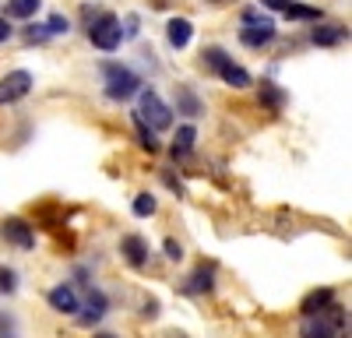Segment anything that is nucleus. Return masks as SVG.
<instances>
[{
    "instance_id": "nucleus-3",
    "label": "nucleus",
    "mask_w": 352,
    "mask_h": 338,
    "mask_svg": "<svg viewBox=\"0 0 352 338\" xmlns=\"http://www.w3.org/2000/svg\"><path fill=\"white\" fill-rule=\"evenodd\" d=\"M138 117H141L144 124H152V131H166V127L173 124V109L162 102V95H159V92L141 89V99H138Z\"/></svg>"
},
{
    "instance_id": "nucleus-13",
    "label": "nucleus",
    "mask_w": 352,
    "mask_h": 338,
    "mask_svg": "<svg viewBox=\"0 0 352 338\" xmlns=\"http://www.w3.org/2000/svg\"><path fill=\"white\" fill-rule=\"evenodd\" d=\"M190 36H194V25H190L187 18H173V21L166 25V39H169L173 49H187V46H190Z\"/></svg>"
},
{
    "instance_id": "nucleus-16",
    "label": "nucleus",
    "mask_w": 352,
    "mask_h": 338,
    "mask_svg": "<svg viewBox=\"0 0 352 338\" xmlns=\"http://www.w3.org/2000/svg\"><path fill=\"white\" fill-rule=\"evenodd\" d=\"M131 124H134V134H138V141H141V148L148 152V155H155V152H159V137H155V131H152L148 124H144V120L138 117V113L131 117Z\"/></svg>"
},
{
    "instance_id": "nucleus-14",
    "label": "nucleus",
    "mask_w": 352,
    "mask_h": 338,
    "mask_svg": "<svg viewBox=\"0 0 352 338\" xmlns=\"http://www.w3.org/2000/svg\"><path fill=\"white\" fill-rule=\"evenodd\" d=\"M194 141H197V131H194V124H184L180 131L173 134V145H169V155H173V159H187V155L194 152Z\"/></svg>"
},
{
    "instance_id": "nucleus-5",
    "label": "nucleus",
    "mask_w": 352,
    "mask_h": 338,
    "mask_svg": "<svg viewBox=\"0 0 352 338\" xmlns=\"http://www.w3.org/2000/svg\"><path fill=\"white\" fill-rule=\"evenodd\" d=\"M0 236H4L11 247H18V250H32V247H36V229H32L25 218H4V225H0Z\"/></svg>"
},
{
    "instance_id": "nucleus-22",
    "label": "nucleus",
    "mask_w": 352,
    "mask_h": 338,
    "mask_svg": "<svg viewBox=\"0 0 352 338\" xmlns=\"http://www.w3.org/2000/svg\"><path fill=\"white\" fill-rule=\"evenodd\" d=\"M18 289V271L8 268V264H0V296H11Z\"/></svg>"
},
{
    "instance_id": "nucleus-4",
    "label": "nucleus",
    "mask_w": 352,
    "mask_h": 338,
    "mask_svg": "<svg viewBox=\"0 0 352 338\" xmlns=\"http://www.w3.org/2000/svg\"><path fill=\"white\" fill-rule=\"evenodd\" d=\"M36 78L28 71H11L0 78V106H11V102H21L28 92H32Z\"/></svg>"
},
{
    "instance_id": "nucleus-11",
    "label": "nucleus",
    "mask_w": 352,
    "mask_h": 338,
    "mask_svg": "<svg viewBox=\"0 0 352 338\" xmlns=\"http://www.w3.org/2000/svg\"><path fill=\"white\" fill-rule=\"evenodd\" d=\"M226 84H232V89H250V71L247 67H240L232 56H226V60L219 64V71H215Z\"/></svg>"
},
{
    "instance_id": "nucleus-27",
    "label": "nucleus",
    "mask_w": 352,
    "mask_h": 338,
    "mask_svg": "<svg viewBox=\"0 0 352 338\" xmlns=\"http://www.w3.org/2000/svg\"><path fill=\"white\" fill-rule=\"evenodd\" d=\"M0 338H14V324L8 314H0Z\"/></svg>"
},
{
    "instance_id": "nucleus-25",
    "label": "nucleus",
    "mask_w": 352,
    "mask_h": 338,
    "mask_svg": "<svg viewBox=\"0 0 352 338\" xmlns=\"http://www.w3.org/2000/svg\"><path fill=\"white\" fill-rule=\"evenodd\" d=\"M162 250H166V258H169V261H184V247L176 243V240H166Z\"/></svg>"
},
{
    "instance_id": "nucleus-7",
    "label": "nucleus",
    "mask_w": 352,
    "mask_h": 338,
    "mask_svg": "<svg viewBox=\"0 0 352 338\" xmlns=\"http://www.w3.org/2000/svg\"><path fill=\"white\" fill-rule=\"evenodd\" d=\"M106 310H109V300H106V293H102V289H88V300H85V306H78V324H85V328L99 324V321L106 317Z\"/></svg>"
},
{
    "instance_id": "nucleus-30",
    "label": "nucleus",
    "mask_w": 352,
    "mask_h": 338,
    "mask_svg": "<svg viewBox=\"0 0 352 338\" xmlns=\"http://www.w3.org/2000/svg\"><path fill=\"white\" fill-rule=\"evenodd\" d=\"M261 4H264V8H272V11H278V14H282V11H285V4H289V0H261Z\"/></svg>"
},
{
    "instance_id": "nucleus-31",
    "label": "nucleus",
    "mask_w": 352,
    "mask_h": 338,
    "mask_svg": "<svg viewBox=\"0 0 352 338\" xmlns=\"http://www.w3.org/2000/svg\"><path fill=\"white\" fill-rule=\"evenodd\" d=\"M162 177H166V183H169V187H173V190H180V180H176V177H173V173H162Z\"/></svg>"
},
{
    "instance_id": "nucleus-19",
    "label": "nucleus",
    "mask_w": 352,
    "mask_h": 338,
    "mask_svg": "<svg viewBox=\"0 0 352 338\" xmlns=\"http://www.w3.org/2000/svg\"><path fill=\"white\" fill-rule=\"evenodd\" d=\"M176 106H180L184 117H197V113H201V102H197V95H194L190 89H180V92H176Z\"/></svg>"
},
{
    "instance_id": "nucleus-32",
    "label": "nucleus",
    "mask_w": 352,
    "mask_h": 338,
    "mask_svg": "<svg viewBox=\"0 0 352 338\" xmlns=\"http://www.w3.org/2000/svg\"><path fill=\"white\" fill-rule=\"evenodd\" d=\"M92 338H120V335H113V331H99V335H92Z\"/></svg>"
},
{
    "instance_id": "nucleus-33",
    "label": "nucleus",
    "mask_w": 352,
    "mask_h": 338,
    "mask_svg": "<svg viewBox=\"0 0 352 338\" xmlns=\"http://www.w3.org/2000/svg\"><path fill=\"white\" fill-rule=\"evenodd\" d=\"M212 4H222V0H212Z\"/></svg>"
},
{
    "instance_id": "nucleus-17",
    "label": "nucleus",
    "mask_w": 352,
    "mask_h": 338,
    "mask_svg": "<svg viewBox=\"0 0 352 338\" xmlns=\"http://www.w3.org/2000/svg\"><path fill=\"white\" fill-rule=\"evenodd\" d=\"M36 11H39V0H8V18H14V21L36 18Z\"/></svg>"
},
{
    "instance_id": "nucleus-23",
    "label": "nucleus",
    "mask_w": 352,
    "mask_h": 338,
    "mask_svg": "<svg viewBox=\"0 0 352 338\" xmlns=\"http://www.w3.org/2000/svg\"><path fill=\"white\" fill-rule=\"evenodd\" d=\"M226 56H229V53H226L222 46H208V49H204V53H201V64H208L212 71H219V64L226 60Z\"/></svg>"
},
{
    "instance_id": "nucleus-1",
    "label": "nucleus",
    "mask_w": 352,
    "mask_h": 338,
    "mask_svg": "<svg viewBox=\"0 0 352 338\" xmlns=\"http://www.w3.org/2000/svg\"><path fill=\"white\" fill-rule=\"evenodd\" d=\"M85 18H88V43H92L96 49H102V53L120 49V43H124V25H120V18H116L113 11L92 14V11L85 8Z\"/></svg>"
},
{
    "instance_id": "nucleus-24",
    "label": "nucleus",
    "mask_w": 352,
    "mask_h": 338,
    "mask_svg": "<svg viewBox=\"0 0 352 338\" xmlns=\"http://www.w3.org/2000/svg\"><path fill=\"white\" fill-rule=\"evenodd\" d=\"M67 28H71V21H67L64 14H53V18L46 21V32H50V36H64Z\"/></svg>"
},
{
    "instance_id": "nucleus-8",
    "label": "nucleus",
    "mask_w": 352,
    "mask_h": 338,
    "mask_svg": "<svg viewBox=\"0 0 352 338\" xmlns=\"http://www.w3.org/2000/svg\"><path fill=\"white\" fill-rule=\"evenodd\" d=\"M240 43L247 49H264V46H272L275 43V25L264 18V21H254V25H243L240 28Z\"/></svg>"
},
{
    "instance_id": "nucleus-21",
    "label": "nucleus",
    "mask_w": 352,
    "mask_h": 338,
    "mask_svg": "<svg viewBox=\"0 0 352 338\" xmlns=\"http://www.w3.org/2000/svg\"><path fill=\"white\" fill-rule=\"evenodd\" d=\"M155 194H148V190H144V194H138L134 197V215L138 218H148V215H155Z\"/></svg>"
},
{
    "instance_id": "nucleus-9",
    "label": "nucleus",
    "mask_w": 352,
    "mask_h": 338,
    "mask_svg": "<svg viewBox=\"0 0 352 338\" xmlns=\"http://www.w3.org/2000/svg\"><path fill=\"white\" fill-rule=\"evenodd\" d=\"M120 254H124V261L131 268H144V264H148V240L138 236V233H127L120 240Z\"/></svg>"
},
{
    "instance_id": "nucleus-6",
    "label": "nucleus",
    "mask_w": 352,
    "mask_h": 338,
    "mask_svg": "<svg viewBox=\"0 0 352 338\" xmlns=\"http://www.w3.org/2000/svg\"><path fill=\"white\" fill-rule=\"evenodd\" d=\"M46 303L56 310V314H78V306H81V296H78V289L71 286V282H60V286H53L50 293H46Z\"/></svg>"
},
{
    "instance_id": "nucleus-29",
    "label": "nucleus",
    "mask_w": 352,
    "mask_h": 338,
    "mask_svg": "<svg viewBox=\"0 0 352 338\" xmlns=\"http://www.w3.org/2000/svg\"><path fill=\"white\" fill-rule=\"evenodd\" d=\"M141 314H144V317H155V314H159V303H155V300H144V310H141Z\"/></svg>"
},
{
    "instance_id": "nucleus-26",
    "label": "nucleus",
    "mask_w": 352,
    "mask_h": 338,
    "mask_svg": "<svg viewBox=\"0 0 352 338\" xmlns=\"http://www.w3.org/2000/svg\"><path fill=\"white\" fill-rule=\"evenodd\" d=\"M25 36H28V43H46V39H50V32H46L43 25H32V28H28Z\"/></svg>"
},
{
    "instance_id": "nucleus-20",
    "label": "nucleus",
    "mask_w": 352,
    "mask_h": 338,
    "mask_svg": "<svg viewBox=\"0 0 352 338\" xmlns=\"http://www.w3.org/2000/svg\"><path fill=\"white\" fill-rule=\"evenodd\" d=\"M257 99H261L264 106H268V109H278V106L285 102V95H282V89H275V84H268V81H264V84H261V92H257Z\"/></svg>"
},
{
    "instance_id": "nucleus-10",
    "label": "nucleus",
    "mask_w": 352,
    "mask_h": 338,
    "mask_svg": "<svg viewBox=\"0 0 352 338\" xmlns=\"http://www.w3.org/2000/svg\"><path fill=\"white\" fill-rule=\"evenodd\" d=\"M212 289H215V268L212 264L194 268V275L184 282V293L187 296H204V293H212Z\"/></svg>"
},
{
    "instance_id": "nucleus-18",
    "label": "nucleus",
    "mask_w": 352,
    "mask_h": 338,
    "mask_svg": "<svg viewBox=\"0 0 352 338\" xmlns=\"http://www.w3.org/2000/svg\"><path fill=\"white\" fill-rule=\"evenodd\" d=\"M282 14H285V18H292V21H320V8H310V4H296V0H289Z\"/></svg>"
},
{
    "instance_id": "nucleus-2",
    "label": "nucleus",
    "mask_w": 352,
    "mask_h": 338,
    "mask_svg": "<svg viewBox=\"0 0 352 338\" xmlns=\"http://www.w3.org/2000/svg\"><path fill=\"white\" fill-rule=\"evenodd\" d=\"M134 92H141V78H138L134 71L120 67V64H106V95H109L113 102H124V99H131Z\"/></svg>"
},
{
    "instance_id": "nucleus-15",
    "label": "nucleus",
    "mask_w": 352,
    "mask_h": 338,
    "mask_svg": "<svg viewBox=\"0 0 352 338\" xmlns=\"http://www.w3.org/2000/svg\"><path fill=\"white\" fill-rule=\"evenodd\" d=\"M345 36H349V28H342V25H317L314 36H310V43H314V46H338Z\"/></svg>"
},
{
    "instance_id": "nucleus-28",
    "label": "nucleus",
    "mask_w": 352,
    "mask_h": 338,
    "mask_svg": "<svg viewBox=\"0 0 352 338\" xmlns=\"http://www.w3.org/2000/svg\"><path fill=\"white\" fill-rule=\"evenodd\" d=\"M14 32H11V18H0V43H8Z\"/></svg>"
},
{
    "instance_id": "nucleus-12",
    "label": "nucleus",
    "mask_w": 352,
    "mask_h": 338,
    "mask_svg": "<svg viewBox=\"0 0 352 338\" xmlns=\"http://www.w3.org/2000/svg\"><path fill=\"white\" fill-rule=\"evenodd\" d=\"M335 303V289H314L310 296H303L300 303V314L303 317H314V314H324V310Z\"/></svg>"
}]
</instances>
